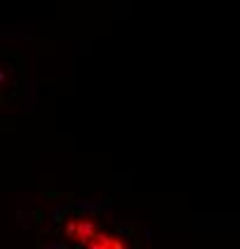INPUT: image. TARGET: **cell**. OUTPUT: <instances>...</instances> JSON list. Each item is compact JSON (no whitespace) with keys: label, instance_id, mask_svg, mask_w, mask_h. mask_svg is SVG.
Here are the masks:
<instances>
[{"label":"cell","instance_id":"2","mask_svg":"<svg viewBox=\"0 0 240 249\" xmlns=\"http://www.w3.org/2000/svg\"><path fill=\"white\" fill-rule=\"evenodd\" d=\"M87 249H127V245L120 237H116V235H108V232H101L99 230L87 242Z\"/></svg>","mask_w":240,"mask_h":249},{"label":"cell","instance_id":"1","mask_svg":"<svg viewBox=\"0 0 240 249\" xmlns=\"http://www.w3.org/2000/svg\"><path fill=\"white\" fill-rule=\"evenodd\" d=\"M96 232H99V225H96L94 220H84V218L72 220V223L67 225V237L75 240V242H80V245H87Z\"/></svg>","mask_w":240,"mask_h":249}]
</instances>
